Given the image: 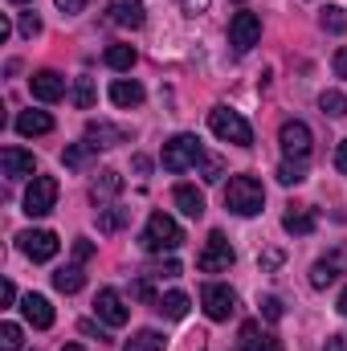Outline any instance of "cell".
I'll return each mask as SVG.
<instances>
[{
    "label": "cell",
    "mask_w": 347,
    "mask_h": 351,
    "mask_svg": "<svg viewBox=\"0 0 347 351\" xmlns=\"http://www.w3.org/2000/svg\"><path fill=\"white\" fill-rule=\"evenodd\" d=\"M261 204H265V188L258 176H233L225 184V208L233 217H258Z\"/></svg>",
    "instance_id": "1"
},
{
    "label": "cell",
    "mask_w": 347,
    "mask_h": 351,
    "mask_svg": "<svg viewBox=\"0 0 347 351\" xmlns=\"http://www.w3.org/2000/svg\"><path fill=\"white\" fill-rule=\"evenodd\" d=\"M139 241H143L147 254H172V250L184 245V229L176 225V217H168V213H152Z\"/></svg>",
    "instance_id": "2"
},
{
    "label": "cell",
    "mask_w": 347,
    "mask_h": 351,
    "mask_svg": "<svg viewBox=\"0 0 347 351\" xmlns=\"http://www.w3.org/2000/svg\"><path fill=\"white\" fill-rule=\"evenodd\" d=\"M208 127L221 143H233V147H250L254 143V127L246 123L241 110H229V106H213L208 110Z\"/></svg>",
    "instance_id": "3"
},
{
    "label": "cell",
    "mask_w": 347,
    "mask_h": 351,
    "mask_svg": "<svg viewBox=\"0 0 347 351\" xmlns=\"http://www.w3.org/2000/svg\"><path fill=\"white\" fill-rule=\"evenodd\" d=\"M204 160V147H200V139L196 135H176L164 143V156H160V164L168 168V172H188V168H196Z\"/></svg>",
    "instance_id": "4"
},
{
    "label": "cell",
    "mask_w": 347,
    "mask_h": 351,
    "mask_svg": "<svg viewBox=\"0 0 347 351\" xmlns=\"http://www.w3.org/2000/svg\"><path fill=\"white\" fill-rule=\"evenodd\" d=\"M58 204V180L53 176H33V184L25 188V213L29 217H49Z\"/></svg>",
    "instance_id": "5"
},
{
    "label": "cell",
    "mask_w": 347,
    "mask_h": 351,
    "mask_svg": "<svg viewBox=\"0 0 347 351\" xmlns=\"http://www.w3.org/2000/svg\"><path fill=\"white\" fill-rule=\"evenodd\" d=\"M200 306H204V315H208L213 323H225V319H233V311H237V294H233L225 282H208V286L200 290Z\"/></svg>",
    "instance_id": "6"
},
{
    "label": "cell",
    "mask_w": 347,
    "mask_h": 351,
    "mask_svg": "<svg viewBox=\"0 0 347 351\" xmlns=\"http://www.w3.org/2000/svg\"><path fill=\"white\" fill-rule=\"evenodd\" d=\"M233 265V245L225 241V233H208L204 250L196 254V269L200 274H225Z\"/></svg>",
    "instance_id": "7"
},
{
    "label": "cell",
    "mask_w": 347,
    "mask_h": 351,
    "mask_svg": "<svg viewBox=\"0 0 347 351\" xmlns=\"http://www.w3.org/2000/svg\"><path fill=\"white\" fill-rule=\"evenodd\" d=\"M278 143H282V156H290V160H307L315 135H311V127H307L302 119H286L282 131H278Z\"/></svg>",
    "instance_id": "8"
},
{
    "label": "cell",
    "mask_w": 347,
    "mask_h": 351,
    "mask_svg": "<svg viewBox=\"0 0 347 351\" xmlns=\"http://www.w3.org/2000/svg\"><path fill=\"white\" fill-rule=\"evenodd\" d=\"M16 245H21V254H25L29 262H53L58 250H62V241H58L49 229H25V233L16 237Z\"/></svg>",
    "instance_id": "9"
},
{
    "label": "cell",
    "mask_w": 347,
    "mask_h": 351,
    "mask_svg": "<svg viewBox=\"0 0 347 351\" xmlns=\"http://www.w3.org/2000/svg\"><path fill=\"white\" fill-rule=\"evenodd\" d=\"M258 41H261V16L258 12H233V21H229V45L237 53H250Z\"/></svg>",
    "instance_id": "10"
},
{
    "label": "cell",
    "mask_w": 347,
    "mask_h": 351,
    "mask_svg": "<svg viewBox=\"0 0 347 351\" xmlns=\"http://www.w3.org/2000/svg\"><path fill=\"white\" fill-rule=\"evenodd\" d=\"M344 274H347V245H335L327 258H319V262L311 265V286H315V290H327V286H335Z\"/></svg>",
    "instance_id": "11"
},
{
    "label": "cell",
    "mask_w": 347,
    "mask_h": 351,
    "mask_svg": "<svg viewBox=\"0 0 347 351\" xmlns=\"http://www.w3.org/2000/svg\"><path fill=\"white\" fill-rule=\"evenodd\" d=\"M94 311H98V319L106 323V327H123L127 319H131V311H127V302H123V294L119 290H98V298H94Z\"/></svg>",
    "instance_id": "12"
},
{
    "label": "cell",
    "mask_w": 347,
    "mask_h": 351,
    "mask_svg": "<svg viewBox=\"0 0 347 351\" xmlns=\"http://www.w3.org/2000/svg\"><path fill=\"white\" fill-rule=\"evenodd\" d=\"M0 172L8 180H25V176H37V160L25 147H4L0 152Z\"/></svg>",
    "instance_id": "13"
},
{
    "label": "cell",
    "mask_w": 347,
    "mask_h": 351,
    "mask_svg": "<svg viewBox=\"0 0 347 351\" xmlns=\"http://www.w3.org/2000/svg\"><path fill=\"white\" fill-rule=\"evenodd\" d=\"M29 90H33L37 102H58V98L66 94V78H62L58 70H37V74L29 78Z\"/></svg>",
    "instance_id": "14"
},
{
    "label": "cell",
    "mask_w": 347,
    "mask_h": 351,
    "mask_svg": "<svg viewBox=\"0 0 347 351\" xmlns=\"http://www.w3.org/2000/svg\"><path fill=\"white\" fill-rule=\"evenodd\" d=\"M21 315H25V323H33L37 331L53 327V306H49L45 294H25V298H21Z\"/></svg>",
    "instance_id": "15"
},
{
    "label": "cell",
    "mask_w": 347,
    "mask_h": 351,
    "mask_svg": "<svg viewBox=\"0 0 347 351\" xmlns=\"http://www.w3.org/2000/svg\"><path fill=\"white\" fill-rule=\"evenodd\" d=\"M106 12H110V21H115V25H123V29H139V25L147 21L143 0H110V4H106Z\"/></svg>",
    "instance_id": "16"
},
{
    "label": "cell",
    "mask_w": 347,
    "mask_h": 351,
    "mask_svg": "<svg viewBox=\"0 0 347 351\" xmlns=\"http://www.w3.org/2000/svg\"><path fill=\"white\" fill-rule=\"evenodd\" d=\"M16 131H21L25 139L49 135V131H53V114H49V110H21V114H16Z\"/></svg>",
    "instance_id": "17"
},
{
    "label": "cell",
    "mask_w": 347,
    "mask_h": 351,
    "mask_svg": "<svg viewBox=\"0 0 347 351\" xmlns=\"http://www.w3.org/2000/svg\"><path fill=\"white\" fill-rule=\"evenodd\" d=\"M172 204L184 213V217H192V221H200V217H204V192H196L192 184H176Z\"/></svg>",
    "instance_id": "18"
},
{
    "label": "cell",
    "mask_w": 347,
    "mask_h": 351,
    "mask_svg": "<svg viewBox=\"0 0 347 351\" xmlns=\"http://www.w3.org/2000/svg\"><path fill=\"white\" fill-rule=\"evenodd\" d=\"M241 351H282V339L261 331V323H246L241 327Z\"/></svg>",
    "instance_id": "19"
},
{
    "label": "cell",
    "mask_w": 347,
    "mask_h": 351,
    "mask_svg": "<svg viewBox=\"0 0 347 351\" xmlns=\"http://www.w3.org/2000/svg\"><path fill=\"white\" fill-rule=\"evenodd\" d=\"M110 102L123 106V110H131V106L143 102V86H139L135 78H115V82H110Z\"/></svg>",
    "instance_id": "20"
},
{
    "label": "cell",
    "mask_w": 347,
    "mask_h": 351,
    "mask_svg": "<svg viewBox=\"0 0 347 351\" xmlns=\"http://www.w3.org/2000/svg\"><path fill=\"white\" fill-rule=\"evenodd\" d=\"M86 143H94V147H119V143H127V131L123 127H110V123H90L86 127Z\"/></svg>",
    "instance_id": "21"
},
{
    "label": "cell",
    "mask_w": 347,
    "mask_h": 351,
    "mask_svg": "<svg viewBox=\"0 0 347 351\" xmlns=\"http://www.w3.org/2000/svg\"><path fill=\"white\" fill-rule=\"evenodd\" d=\"M315 225H319V217H315L311 208H290V213L282 217V229H286V233H294V237H311V233H315Z\"/></svg>",
    "instance_id": "22"
},
{
    "label": "cell",
    "mask_w": 347,
    "mask_h": 351,
    "mask_svg": "<svg viewBox=\"0 0 347 351\" xmlns=\"http://www.w3.org/2000/svg\"><path fill=\"white\" fill-rule=\"evenodd\" d=\"M156 311H160L164 319H184V315H188V294H184V290L160 294V298H156Z\"/></svg>",
    "instance_id": "23"
},
{
    "label": "cell",
    "mask_w": 347,
    "mask_h": 351,
    "mask_svg": "<svg viewBox=\"0 0 347 351\" xmlns=\"http://www.w3.org/2000/svg\"><path fill=\"white\" fill-rule=\"evenodd\" d=\"M53 286H58L62 294H78V290L86 286V274H82L78 265H66V269H58V274H53Z\"/></svg>",
    "instance_id": "24"
},
{
    "label": "cell",
    "mask_w": 347,
    "mask_h": 351,
    "mask_svg": "<svg viewBox=\"0 0 347 351\" xmlns=\"http://www.w3.org/2000/svg\"><path fill=\"white\" fill-rule=\"evenodd\" d=\"M102 62H106L110 70H119V74H123V70H131V66H135V45H110V49L102 53Z\"/></svg>",
    "instance_id": "25"
},
{
    "label": "cell",
    "mask_w": 347,
    "mask_h": 351,
    "mask_svg": "<svg viewBox=\"0 0 347 351\" xmlns=\"http://www.w3.org/2000/svg\"><path fill=\"white\" fill-rule=\"evenodd\" d=\"M90 192H94V200H98V196H119V192H123V176L119 172H98L94 184H90Z\"/></svg>",
    "instance_id": "26"
},
{
    "label": "cell",
    "mask_w": 347,
    "mask_h": 351,
    "mask_svg": "<svg viewBox=\"0 0 347 351\" xmlns=\"http://www.w3.org/2000/svg\"><path fill=\"white\" fill-rule=\"evenodd\" d=\"M127 208H119V204H110V208H98V229L102 233H119L123 225H127Z\"/></svg>",
    "instance_id": "27"
},
{
    "label": "cell",
    "mask_w": 347,
    "mask_h": 351,
    "mask_svg": "<svg viewBox=\"0 0 347 351\" xmlns=\"http://www.w3.org/2000/svg\"><path fill=\"white\" fill-rule=\"evenodd\" d=\"M164 335H156V331H139V335H131L127 343H123V351H164Z\"/></svg>",
    "instance_id": "28"
},
{
    "label": "cell",
    "mask_w": 347,
    "mask_h": 351,
    "mask_svg": "<svg viewBox=\"0 0 347 351\" xmlns=\"http://www.w3.org/2000/svg\"><path fill=\"white\" fill-rule=\"evenodd\" d=\"M319 106H323V114L344 119V114H347V94H344V90H323V94H319Z\"/></svg>",
    "instance_id": "29"
},
{
    "label": "cell",
    "mask_w": 347,
    "mask_h": 351,
    "mask_svg": "<svg viewBox=\"0 0 347 351\" xmlns=\"http://www.w3.org/2000/svg\"><path fill=\"white\" fill-rule=\"evenodd\" d=\"M319 25H323L327 33H347V8L327 4V8H323V16H319Z\"/></svg>",
    "instance_id": "30"
},
{
    "label": "cell",
    "mask_w": 347,
    "mask_h": 351,
    "mask_svg": "<svg viewBox=\"0 0 347 351\" xmlns=\"http://www.w3.org/2000/svg\"><path fill=\"white\" fill-rule=\"evenodd\" d=\"M278 180H282L286 188H290V184H302V180H307V160H290V156H286L282 168H278Z\"/></svg>",
    "instance_id": "31"
},
{
    "label": "cell",
    "mask_w": 347,
    "mask_h": 351,
    "mask_svg": "<svg viewBox=\"0 0 347 351\" xmlns=\"http://www.w3.org/2000/svg\"><path fill=\"white\" fill-rule=\"evenodd\" d=\"M94 152H98L94 143H74V147H66V156H62V160H66V168H86Z\"/></svg>",
    "instance_id": "32"
},
{
    "label": "cell",
    "mask_w": 347,
    "mask_h": 351,
    "mask_svg": "<svg viewBox=\"0 0 347 351\" xmlns=\"http://www.w3.org/2000/svg\"><path fill=\"white\" fill-rule=\"evenodd\" d=\"M94 98H98V94H94V82H90V78H78V82H74V106H78V110H90Z\"/></svg>",
    "instance_id": "33"
},
{
    "label": "cell",
    "mask_w": 347,
    "mask_h": 351,
    "mask_svg": "<svg viewBox=\"0 0 347 351\" xmlns=\"http://www.w3.org/2000/svg\"><path fill=\"white\" fill-rule=\"evenodd\" d=\"M0 351H21V327L16 323H0Z\"/></svg>",
    "instance_id": "34"
},
{
    "label": "cell",
    "mask_w": 347,
    "mask_h": 351,
    "mask_svg": "<svg viewBox=\"0 0 347 351\" xmlns=\"http://www.w3.org/2000/svg\"><path fill=\"white\" fill-rule=\"evenodd\" d=\"M200 164H204V180H208V184H217V180H221V176H225V164H221V160H217V156H204V160H200Z\"/></svg>",
    "instance_id": "35"
},
{
    "label": "cell",
    "mask_w": 347,
    "mask_h": 351,
    "mask_svg": "<svg viewBox=\"0 0 347 351\" xmlns=\"http://www.w3.org/2000/svg\"><path fill=\"white\" fill-rule=\"evenodd\" d=\"M41 33V16L37 12H21V37H37Z\"/></svg>",
    "instance_id": "36"
},
{
    "label": "cell",
    "mask_w": 347,
    "mask_h": 351,
    "mask_svg": "<svg viewBox=\"0 0 347 351\" xmlns=\"http://www.w3.org/2000/svg\"><path fill=\"white\" fill-rule=\"evenodd\" d=\"M261 315H265L270 323H278V319L286 315V311H282V298H274V294H270V298H261Z\"/></svg>",
    "instance_id": "37"
},
{
    "label": "cell",
    "mask_w": 347,
    "mask_h": 351,
    "mask_svg": "<svg viewBox=\"0 0 347 351\" xmlns=\"http://www.w3.org/2000/svg\"><path fill=\"white\" fill-rule=\"evenodd\" d=\"M152 278H180V262H160V265H152Z\"/></svg>",
    "instance_id": "38"
},
{
    "label": "cell",
    "mask_w": 347,
    "mask_h": 351,
    "mask_svg": "<svg viewBox=\"0 0 347 351\" xmlns=\"http://www.w3.org/2000/svg\"><path fill=\"white\" fill-rule=\"evenodd\" d=\"M90 254H94V245H90V237H78V241H74V262H86Z\"/></svg>",
    "instance_id": "39"
},
{
    "label": "cell",
    "mask_w": 347,
    "mask_h": 351,
    "mask_svg": "<svg viewBox=\"0 0 347 351\" xmlns=\"http://www.w3.org/2000/svg\"><path fill=\"white\" fill-rule=\"evenodd\" d=\"M53 4H58L66 16H74V12H82V8H86V0H53Z\"/></svg>",
    "instance_id": "40"
},
{
    "label": "cell",
    "mask_w": 347,
    "mask_h": 351,
    "mask_svg": "<svg viewBox=\"0 0 347 351\" xmlns=\"http://www.w3.org/2000/svg\"><path fill=\"white\" fill-rule=\"evenodd\" d=\"M0 302H4V306H12V302H16V286H12V282H4V286H0Z\"/></svg>",
    "instance_id": "41"
},
{
    "label": "cell",
    "mask_w": 347,
    "mask_h": 351,
    "mask_svg": "<svg viewBox=\"0 0 347 351\" xmlns=\"http://www.w3.org/2000/svg\"><path fill=\"white\" fill-rule=\"evenodd\" d=\"M335 74H339V78L347 82V45L339 49V53H335Z\"/></svg>",
    "instance_id": "42"
},
{
    "label": "cell",
    "mask_w": 347,
    "mask_h": 351,
    "mask_svg": "<svg viewBox=\"0 0 347 351\" xmlns=\"http://www.w3.org/2000/svg\"><path fill=\"white\" fill-rule=\"evenodd\" d=\"M335 168H339V172L347 176V139L339 143V147H335Z\"/></svg>",
    "instance_id": "43"
},
{
    "label": "cell",
    "mask_w": 347,
    "mask_h": 351,
    "mask_svg": "<svg viewBox=\"0 0 347 351\" xmlns=\"http://www.w3.org/2000/svg\"><path fill=\"white\" fill-rule=\"evenodd\" d=\"M323 351H347V335H331V339L323 343Z\"/></svg>",
    "instance_id": "44"
},
{
    "label": "cell",
    "mask_w": 347,
    "mask_h": 351,
    "mask_svg": "<svg viewBox=\"0 0 347 351\" xmlns=\"http://www.w3.org/2000/svg\"><path fill=\"white\" fill-rule=\"evenodd\" d=\"M208 8V0H184V12L188 16H196V12H204Z\"/></svg>",
    "instance_id": "45"
},
{
    "label": "cell",
    "mask_w": 347,
    "mask_h": 351,
    "mask_svg": "<svg viewBox=\"0 0 347 351\" xmlns=\"http://www.w3.org/2000/svg\"><path fill=\"white\" fill-rule=\"evenodd\" d=\"M335 306H339V315L347 319V286H344V294H339V302H335Z\"/></svg>",
    "instance_id": "46"
},
{
    "label": "cell",
    "mask_w": 347,
    "mask_h": 351,
    "mask_svg": "<svg viewBox=\"0 0 347 351\" xmlns=\"http://www.w3.org/2000/svg\"><path fill=\"white\" fill-rule=\"evenodd\" d=\"M62 351H86V348H78V343H66V348H62Z\"/></svg>",
    "instance_id": "47"
},
{
    "label": "cell",
    "mask_w": 347,
    "mask_h": 351,
    "mask_svg": "<svg viewBox=\"0 0 347 351\" xmlns=\"http://www.w3.org/2000/svg\"><path fill=\"white\" fill-rule=\"evenodd\" d=\"M8 4H33V0H8Z\"/></svg>",
    "instance_id": "48"
}]
</instances>
